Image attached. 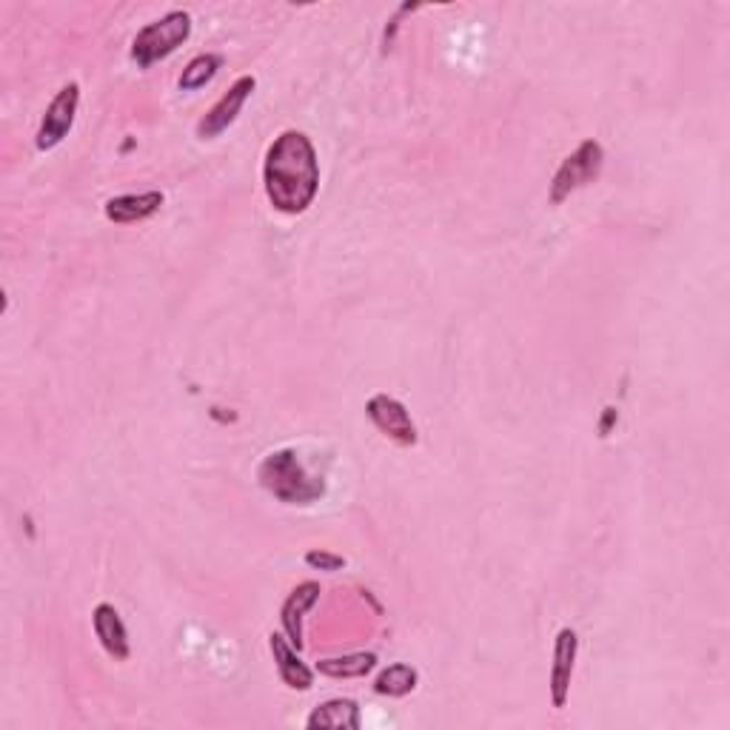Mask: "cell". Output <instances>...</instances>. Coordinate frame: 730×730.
Listing matches in <instances>:
<instances>
[{
    "mask_svg": "<svg viewBox=\"0 0 730 730\" xmlns=\"http://www.w3.org/2000/svg\"><path fill=\"white\" fill-rule=\"evenodd\" d=\"M263 186L268 202L282 215H303L309 209L320 188L317 152L309 135L289 129L268 146Z\"/></svg>",
    "mask_w": 730,
    "mask_h": 730,
    "instance_id": "obj_1",
    "label": "cell"
},
{
    "mask_svg": "<svg viewBox=\"0 0 730 730\" xmlns=\"http://www.w3.org/2000/svg\"><path fill=\"white\" fill-rule=\"evenodd\" d=\"M260 483L268 494H275L286 506H311L326 494L323 477H314L297 451L280 449L268 454L260 465Z\"/></svg>",
    "mask_w": 730,
    "mask_h": 730,
    "instance_id": "obj_2",
    "label": "cell"
},
{
    "mask_svg": "<svg viewBox=\"0 0 730 730\" xmlns=\"http://www.w3.org/2000/svg\"><path fill=\"white\" fill-rule=\"evenodd\" d=\"M188 35H192V15L188 12H169V15L138 32L135 44H131V58L138 60V66L149 69L152 63L166 60L169 55L181 49Z\"/></svg>",
    "mask_w": 730,
    "mask_h": 730,
    "instance_id": "obj_3",
    "label": "cell"
},
{
    "mask_svg": "<svg viewBox=\"0 0 730 730\" xmlns=\"http://www.w3.org/2000/svg\"><path fill=\"white\" fill-rule=\"evenodd\" d=\"M602 166H605V152H602L600 140L579 143L577 152L563 160V166L557 169L554 181H551V202L559 206V202L568 200L573 192H579L582 186L596 181Z\"/></svg>",
    "mask_w": 730,
    "mask_h": 730,
    "instance_id": "obj_4",
    "label": "cell"
},
{
    "mask_svg": "<svg viewBox=\"0 0 730 730\" xmlns=\"http://www.w3.org/2000/svg\"><path fill=\"white\" fill-rule=\"evenodd\" d=\"M78 103H80L78 83H69V86H63L58 94H55V101L49 103V109H46L44 120H40V129H37V149H40V152H49V149L63 143V138L74 126Z\"/></svg>",
    "mask_w": 730,
    "mask_h": 730,
    "instance_id": "obj_5",
    "label": "cell"
},
{
    "mask_svg": "<svg viewBox=\"0 0 730 730\" xmlns=\"http://www.w3.org/2000/svg\"><path fill=\"white\" fill-rule=\"evenodd\" d=\"M254 86H257V80H254L252 74H243V78L234 80L232 89H229V92H225L223 97L202 115V120L197 124V138L211 140L218 138V135H223V131L237 120L240 109H243L248 97H252Z\"/></svg>",
    "mask_w": 730,
    "mask_h": 730,
    "instance_id": "obj_6",
    "label": "cell"
},
{
    "mask_svg": "<svg viewBox=\"0 0 730 730\" xmlns=\"http://www.w3.org/2000/svg\"><path fill=\"white\" fill-rule=\"evenodd\" d=\"M366 414H369V420L376 426V431L397 442V445H414V442H417V426H414L408 408H405L397 397L374 394V397L366 403Z\"/></svg>",
    "mask_w": 730,
    "mask_h": 730,
    "instance_id": "obj_7",
    "label": "cell"
},
{
    "mask_svg": "<svg viewBox=\"0 0 730 730\" xmlns=\"http://www.w3.org/2000/svg\"><path fill=\"white\" fill-rule=\"evenodd\" d=\"M579 639L573 628H563L554 642V665H551V702L554 708H565L568 694H571L573 662H577Z\"/></svg>",
    "mask_w": 730,
    "mask_h": 730,
    "instance_id": "obj_8",
    "label": "cell"
},
{
    "mask_svg": "<svg viewBox=\"0 0 730 730\" xmlns=\"http://www.w3.org/2000/svg\"><path fill=\"white\" fill-rule=\"evenodd\" d=\"M92 625H94V637L101 639L103 651L109 653L115 662L129 659V630H126L124 619H120V614L115 611V605L101 602V605L94 607Z\"/></svg>",
    "mask_w": 730,
    "mask_h": 730,
    "instance_id": "obj_9",
    "label": "cell"
},
{
    "mask_svg": "<svg viewBox=\"0 0 730 730\" xmlns=\"http://www.w3.org/2000/svg\"><path fill=\"white\" fill-rule=\"evenodd\" d=\"M268 645H271V653H275V665L277 673H280V680L286 682L291 691H309V687L314 685V673H311V668L300 659V653H297L294 645L289 642V637L271 634Z\"/></svg>",
    "mask_w": 730,
    "mask_h": 730,
    "instance_id": "obj_10",
    "label": "cell"
},
{
    "mask_svg": "<svg viewBox=\"0 0 730 730\" xmlns=\"http://www.w3.org/2000/svg\"><path fill=\"white\" fill-rule=\"evenodd\" d=\"M320 600V586L317 582H300L294 591L289 593V600L282 602V630H286V637L289 642L294 645L297 651L303 648V619L305 611L314 607V602Z\"/></svg>",
    "mask_w": 730,
    "mask_h": 730,
    "instance_id": "obj_11",
    "label": "cell"
},
{
    "mask_svg": "<svg viewBox=\"0 0 730 730\" xmlns=\"http://www.w3.org/2000/svg\"><path fill=\"white\" fill-rule=\"evenodd\" d=\"M160 206H163V195H160V192L120 195L106 202V218H109L112 223H140V220L152 218L154 211H160Z\"/></svg>",
    "mask_w": 730,
    "mask_h": 730,
    "instance_id": "obj_12",
    "label": "cell"
},
{
    "mask_svg": "<svg viewBox=\"0 0 730 730\" xmlns=\"http://www.w3.org/2000/svg\"><path fill=\"white\" fill-rule=\"evenodd\" d=\"M309 728H334V730H357L360 728V708L351 699H332L323 702L311 710L305 719Z\"/></svg>",
    "mask_w": 730,
    "mask_h": 730,
    "instance_id": "obj_13",
    "label": "cell"
},
{
    "mask_svg": "<svg viewBox=\"0 0 730 730\" xmlns=\"http://www.w3.org/2000/svg\"><path fill=\"white\" fill-rule=\"evenodd\" d=\"M374 653H348V657L323 659V662H317V671L334 676V680H357V676H366V673L374 671Z\"/></svg>",
    "mask_w": 730,
    "mask_h": 730,
    "instance_id": "obj_14",
    "label": "cell"
},
{
    "mask_svg": "<svg viewBox=\"0 0 730 730\" xmlns=\"http://www.w3.org/2000/svg\"><path fill=\"white\" fill-rule=\"evenodd\" d=\"M417 671L412 665H405V662H397V665L385 668L374 682V691L380 696H391V699H399V696L412 694L414 687H417Z\"/></svg>",
    "mask_w": 730,
    "mask_h": 730,
    "instance_id": "obj_15",
    "label": "cell"
},
{
    "mask_svg": "<svg viewBox=\"0 0 730 730\" xmlns=\"http://www.w3.org/2000/svg\"><path fill=\"white\" fill-rule=\"evenodd\" d=\"M220 63H223V58H220V55H197L195 60H188V66L183 69V74H181L183 92H195V89L206 86V83H209V80L218 74Z\"/></svg>",
    "mask_w": 730,
    "mask_h": 730,
    "instance_id": "obj_16",
    "label": "cell"
},
{
    "mask_svg": "<svg viewBox=\"0 0 730 730\" xmlns=\"http://www.w3.org/2000/svg\"><path fill=\"white\" fill-rule=\"evenodd\" d=\"M305 563H309L311 568H320V571H340L346 559L337 557V554H328V551H309Z\"/></svg>",
    "mask_w": 730,
    "mask_h": 730,
    "instance_id": "obj_17",
    "label": "cell"
}]
</instances>
